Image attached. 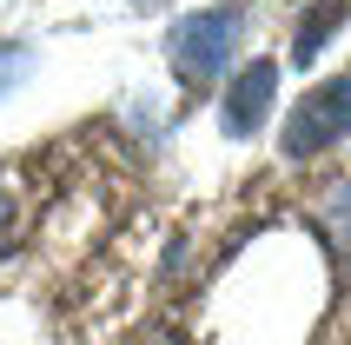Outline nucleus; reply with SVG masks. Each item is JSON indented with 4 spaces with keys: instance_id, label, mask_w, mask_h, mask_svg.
Listing matches in <instances>:
<instances>
[{
    "instance_id": "obj_1",
    "label": "nucleus",
    "mask_w": 351,
    "mask_h": 345,
    "mask_svg": "<svg viewBox=\"0 0 351 345\" xmlns=\"http://www.w3.org/2000/svg\"><path fill=\"white\" fill-rule=\"evenodd\" d=\"M239 40H245V7H206V14L179 20L173 40H166V60H173V74L186 80V87H206V80H219L226 67H232Z\"/></svg>"
},
{
    "instance_id": "obj_2",
    "label": "nucleus",
    "mask_w": 351,
    "mask_h": 345,
    "mask_svg": "<svg viewBox=\"0 0 351 345\" xmlns=\"http://www.w3.org/2000/svg\"><path fill=\"white\" fill-rule=\"evenodd\" d=\"M338 133H351V80H325V87H312L298 100L292 126H285V153L305 159L318 146H332Z\"/></svg>"
},
{
    "instance_id": "obj_3",
    "label": "nucleus",
    "mask_w": 351,
    "mask_h": 345,
    "mask_svg": "<svg viewBox=\"0 0 351 345\" xmlns=\"http://www.w3.org/2000/svg\"><path fill=\"white\" fill-rule=\"evenodd\" d=\"M272 93H278V67L272 60H252V67L232 80V93H226V133L245 140L258 120L272 113Z\"/></svg>"
},
{
    "instance_id": "obj_4",
    "label": "nucleus",
    "mask_w": 351,
    "mask_h": 345,
    "mask_svg": "<svg viewBox=\"0 0 351 345\" xmlns=\"http://www.w3.org/2000/svg\"><path fill=\"white\" fill-rule=\"evenodd\" d=\"M318 226H325V246L338 252V266L351 272V179H338V186L318 199Z\"/></svg>"
},
{
    "instance_id": "obj_5",
    "label": "nucleus",
    "mask_w": 351,
    "mask_h": 345,
    "mask_svg": "<svg viewBox=\"0 0 351 345\" xmlns=\"http://www.w3.org/2000/svg\"><path fill=\"white\" fill-rule=\"evenodd\" d=\"M338 27H345V0H318V7H312V20H305V27H298V40H292L298 67H305V60H318V47H325Z\"/></svg>"
},
{
    "instance_id": "obj_6",
    "label": "nucleus",
    "mask_w": 351,
    "mask_h": 345,
    "mask_svg": "<svg viewBox=\"0 0 351 345\" xmlns=\"http://www.w3.org/2000/svg\"><path fill=\"white\" fill-rule=\"evenodd\" d=\"M20 74H27V47H0V93H7Z\"/></svg>"
},
{
    "instance_id": "obj_7",
    "label": "nucleus",
    "mask_w": 351,
    "mask_h": 345,
    "mask_svg": "<svg viewBox=\"0 0 351 345\" xmlns=\"http://www.w3.org/2000/svg\"><path fill=\"white\" fill-rule=\"evenodd\" d=\"M133 345H179V332H173V326H159V332H146V339H133Z\"/></svg>"
}]
</instances>
